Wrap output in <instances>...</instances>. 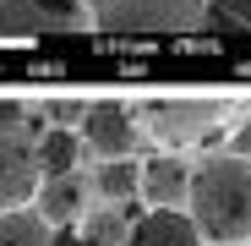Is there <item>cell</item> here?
<instances>
[{
	"label": "cell",
	"instance_id": "obj_1",
	"mask_svg": "<svg viewBox=\"0 0 251 246\" xmlns=\"http://www.w3.org/2000/svg\"><path fill=\"white\" fill-rule=\"evenodd\" d=\"M186 214L207 246H246L251 241V164L235 153H219L202 170H191Z\"/></svg>",
	"mask_w": 251,
	"mask_h": 246
},
{
	"label": "cell",
	"instance_id": "obj_4",
	"mask_svg": "<svg viewBox=\"0 0 251 246\" xmlns=\"http://www.w3.org/2000/svg\"><path fill=\"white\" fill-rule=\"evenodd\" d=\"M76 137H82V153H93V159L104 164V159H137L142 126H137V109H131V104L93 99V104H82Z\"/></svg>",
	"mask_w": 251,
	"mask_h": 246
},
{
	"label": "cell",
	"instance_id": "obj_12",
	"mask_svg": "<svg viewBox=\"0 0 251 246\" xmlns=\"http://www.w3.org/2000/svg\"><path fill=\"white\" fill-rule=\"evenodd\" d=\"M82 6H88V11H104V6H109V0H82Z\"/></svg>",
	"mask_w": 251,
	"mask_h": 246
},
{
	"label": "cell",
	"instance_id": "obj_9",
	"mask_svg": "<svg viewBox=\"0 0 251 246\" xmlns=\"http://www.w3.org/2000/svg\"><path fill=\"white\" fill-rule=\"evenodd\" d=\"M82 159H88V153H82L76 126H44V137H38V175H44V181L76 175Z\"/></svg>",
	"mask_w": 251,
	"mask_h": 246
},
{
	"label": "cell",
	"instance_id": "obj_3",
	"mask_svg": "<svg viewBox=\"0 0 251 246\" xmlns=\"http://www.w3.org/2000/svg\"><path fill=\"white\" fill-rule=\"evenodd\" d=\"M219 120H224V99H142L137 104V126L170 153L202 142Z\"/></svg>",
	"mask_w": 251,
	"mask_h": 246
},
{
	"label": "cell",
	"instance_id": "obj_8",
	"mask_svg": "<svg viewBox=\"0 0 251 246\" xmlns=\"http://www.w3.org/2000/svg\"><path fill=\"white\" fill-rule=\"evenodd\" d=\"M126 246H207V241L197 235L186 208H148L126 230Z\"/></svg>",
	"mask_w": 251,
	"mask_h": 246
},
{
	"label": "cell",
	"instance_id": "obj_11",
	"mask_svg": "<svg viewBox=\"0 0 251 246\" xmlns=\"http://www.w3.org/2000/svg\"><path fill=\"white\" fill-rule=\"evenodd\" d=\"M0 246H55V230L38 219V208H6L0 214Z\"/></svg>",
	"mask_w": 251,
	"mask_h": 246
},
{
	"label": "cell",
	"instance_id": "obj_7",
	"mask_svg": "<svg viewBox=\"0 0 251 246\" xmlns=\"http://www.w3.org/2000/svg\"><path fill=\"white\" fill-rule=\"evenodd\" d=\"M88 202H93V186L82 181V175H60V181H44L33 197V208L38 219H44L50 230H71L82 214H88Z\"/></svg>",
	"mask_w": 251,
	"mask_h": 246
},
{
	"label": "cell",
	"instance_id": "obj_6",
	"mask_svg": "<svg viewBox=\"0 0 251 246\" xmlns=\"http://www.w3.org/2000/svg\"><path fill=\"white\" fill-rule=\"evenodd\" d=\"M137 197L148 202V208H186V197H191V164L180 153H170V148L153 153V159H142Z\"/></svg>",
	"mask_w": 251,
	"mask_h": 246
},
{
	"label": "cell",
	"instance_id": "obj_5",
	"mask_svg": "<svg viewBox=\"0 0 251 246\" xmlns=\"http://www.w3.org/2000/svg\"><path fill=\"white\" fill-rule=\"evenodd\" d=\"M38 186V142H27L22 132H0V214L6 208H33Z\"/></svg>",
	"mask_w": 251,
	"mask_h": 246
},
{
	"label": "cell",
	"instance_id": "obj_13",
	"mask_svg": "<svg viewBox=\"0 0 251 246\" xmlns=\"http://www.w3.org/2000/svg\"><path fill=\"white\" fill-rule=\"evenodd\" d=\"M246 164H251V159H246Z\"/></svg>",
	"mask_w": 251,
	"mask_h": 246
},
{
	"label": "cell",
	"instance_id": "obj_2",
	"mask_svg": "<svg viewBox=\"0 0 251 246\" xmlns=\"http://www.w3.org/2000/svg\"><path fill=\"white\" fill-rule=\"evenodd\" d=\"M207 22V0H109L93 11L99 33H202Z\"/></svg>",
	"mask_w": 251,
	"mask_h": 246
},
{
	"label": "cell",
	"instance_id": "obj_10",
	"mask_svg": "<svg viewBox=\"0 0 251 246\" xmlns=\"http://www.w3.org/2000/svg\"><path fill=\"white\" fill-rule=\"evenodd\" d=\"M142 186V159H104L93 170V191L104 202H131Z\"/></svg>",
	"mask_w": 251,
	"mask_h": 246
}]
</instances>
